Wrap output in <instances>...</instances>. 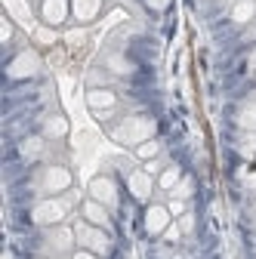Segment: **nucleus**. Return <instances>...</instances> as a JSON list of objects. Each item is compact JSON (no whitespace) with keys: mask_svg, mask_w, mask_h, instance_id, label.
I'll use <instances>...</instances> for the list:
<instances>
[{"mask_svg":"<svg viewBox=\"0 0 256 259\" xmlns=\"http://www.w3.org/2000/svg\"><path fill=\"white\" fill-rule=\"evenodd\" d=\"M74 238H77V247L93 250V253H99V256H108V250H111V235H108V229L90 225L87 219H77V222H74Z\"/></svg>","mask_w":256,"mask_h":259,"instance_id":"7ed1b4c3","label":"nucleus"},{"mask_svg":"<svg viewBox=\"0 0 256 259\" xmlns=\"http://www.w3.org/2000/svg\"><path fill=\"white\" fill-rule=\"evenodd\" d=\"M37 16L40 25L47 28H62L71 16V0H40L37 4Z\"/></svg>","mask_w":256,"mask_h":259,"instance_id":"39448f33","label":"nucleus"},{"mask_svg":"<svg viewBox=\"0 0 256 259\" xmlns=\"http://www.w3.org/2000/svg\"><path fill=\"white\" fill-rule=\"evenodd\" d=\"M133 154L142 160V164H148V160H157L161 157V142H157L154 136L151 139H145V142H139L136 148H133Z\"/></svg>","mask_w":256,"mask_h":259,"instance_id":"2eb2a0df","label":"nucleus"},{"mask_svg":"<svg viewBox=\"0 0 256 259\" xmlns=\"http://www.w3.org/2000/svg\"><path fill=\"white\" fill-rule=\"evenodd\" d=\"M253 74H256V71H253Z\"/></svg>","mask_w":256,"mask_h":259,"instance_id":"c756f323","label":"nucleus"},{"mask_svg":"<svg viewBox=\"0 0 256 259\" xmlns=\"http://www.w3.org/2000/svg\"><path fill=\"white\" fill-rule=\"evenodd\" d=\"M80 219H87L90 225H99V229H111V207L99 204L96 198H83V204H80Z\"/></svg>","mask_w":256,"mask_h":259,"instance_id":"9d476101","label":"nucleus"},{"mask_svg":"<svg viewBox=\"0 0 256 259\" xmlns=\"http://www.w3.org/2000/svg\"><path fill=\"white\" fill-rule=\"evenodd\" d=\"M37 65H40V59H37V53H31V50H25V53H19L13 62H10V77H31L37 71Z\"/></svg>","mask_w":256,"mask_h":259,"instance_id":"9b49d317","label":"nucleus"},{"mask_svg":"<svg viewBox=\"0 0 256 259\" xmlns=\"http://www.w3.org/2000/svg\"><path fill=\"white\" fill-rule=\"evenodd\" d=\"M145 4H148L151 10H164V7L170 4V0H145Z\"/></svg>","mask_w":256,"mask_h":259,"instance_id":"393cba45","label":"nucleus"},{"mask_svg":"<svg viewBox=\"0 0 256 259\" xmlns=\"http://www.w3.org/2000/svg\"><path fill=\"white\" fill-rule=\"evenodd\" d=\"M185 176H182V170L176 167V164H170V167H164L161 173H157V191H164V194H173L176 188H179V182H182Z\"/></svg>","mask_w":256,"mask_h":259,"instance_id":"ddd939ff","label":"nucleus"},{"mask_svg":"<svg viewBox=\"0 0 256 259\" xmlns=\"http://www.w3.org/2000/svg\"><path fill=\"white\" fill-rule=\"evenodd\" d=\"M71 185H74V176H71L68 167H62V164H50V167H44V173H40V191L47 194V198L68 194Z\"/></svg>","mask_w":256,"mask_h":259,"instance_id":"20e7f679","label":"nucleus"},{"mask_svg":"<svg viewBox=\"0 0 256 259\" xmlns=\"http://www.w3.org/2000/svg\"><path fill=\"white\" fill-rule=\"evenodd\" d=\"M238 123L247 130V133H256V102H247L238 114Z\"/></svg>","mask_w":256,"mask_h":259,"instance_id":"f3484780","label":"nucleus"},{"mask_svg":"<svg viewBox=\"0 0 256 259\" xmlns=\"http://www.w3.org/2000/svg\"><path fill=\"white\" fill-rule=\"evenodd\" d=\"M68 259H102V256H99V253H93V250H83V247H77V250H74Z\"/></svg>","mask_w":256,"mask_h":259,"instance_id":"412c9836","label":"nucleus"},{"mask_svg":"<svg viewBox=\"0 0 256 259\" xmlns=\"http://www.w3.org/2000/svg\"><path fill=\"white\" fill-rule=\"evenodd\" d=\"M170 222H173V216H170L167 204H157V201L145 204V235L148 238H161L170 229Z\"/></svg>","mask_w":256,"mask_h":259,"instance_id":"0eeeda50","label":"nucleus"},{"mask_svg":"<svg viewBox=\"0 0 256 259\" xmlns=\"http://www.w3.org/2000/svg\"><path fill=\"white\" fill-rule=\"evenodd\" d=\"M37 259H47V256H37Z\"/></svg>","mask_w":256,"mask_h":259,"instance_id":"cd10ccee","label":"nucleus"},{"mask_svg":"<svg viewBox=\"0 0 256 259\" xmlns=\"http://www.w3.org/2000/svg\"><path fill=\"white\" fill-rule=\"evenodd\" d=\"M102 10V0H71V16L77 22H93Z\"/></svg>","mask_w":256,"mask_h":259,"instance_id":"4468645a","label":"nucleus"},{"mask_svg":"<svg viewBox=\"0 0 256 259\" xmlns=\"http://www.w3.org/2000/svg\"><path fill=\"white\" fill-rule=\"evenodd\" d=\"M253 25H256V22H253Z\"/></svg>","mask_w":256,"mask_h":259,"instance_id":"c85d7f7f","label":"nucleus"},{"mask_svg":"<svg viewBox=\"0 0 256 259\" xmlns=\"http://www.w3.org/2000/svg\"><path fill=\"white\" fill-rule=\"evenodd\" d=\"M164 204H167V210H170V216H173V219H179V216H185V213H188V201H185V198H176V194H170Z\"/></svg>","mask_w":256,"mask_h":259,"instance_id":"a211bd4d","label":"nucleus"},{"mask_svg":"<svg viewBox=\"0 0 256 259\" xmlns=\"http://www.w3.org/2000/svg\"><path fill=\"white\" fill-rule=\"evenodd\" d=\"M164 238H167V241H179V238H182V229H179V222H176V219L170 222V229L164 232Z\"/></svg>","mask_w":256,"mask_h":259,"instance_id":"aec40b11","label":"nucleus"},{"mask_svg":"<svg viewBox=\"0 0 256 259\" xmlns=\"http://www.w3.org/2000/svg\"><path fill=\"white\" fill-rule=\"evenodd\" d=\"M71 210V198L68 194H59V198H44L40 204H34L31 210V222L44 225V229H53V225H62Z\"/></svg>","mask_w":256,"mask_h":259,"instance_id":"f257e3e1","label":"nucleus"},{"mask_svg":"<svg viewBox=\"0 0 256 259\" xmlns=\"http://www.w3.org/2000/svg\"><path fill=\"white\" fill-rule=\"evenodd\" d=\"M44 133H47L50 139H62V136L68 133V120H65V117H59V114L50 117V120L44 123Z\"/></svg>","mask_w":256,"mask_h":259,"instance_id":"dca6fc26","label":"nucleus"},{"mask_svg":"<svg viewBox=\"0 0 256 259\" xmlns=\"http://www.w3.org/2000/svg\"><path fill=\"white\" fill-rule=\"evenodd\" d=\"M87 198H96L105 207H117V182L111 176H93L90 179V188H87Z\"/></svg>","mask_w":256,"mask_h":259,"instance_id":"6e6552de","label":"nucleus"},{"mask_svg":"<svg viewBox=\"0 0 256 259\" xmlns=\"http://www.w3.org/2000/svg\"><path fill=\"white\" fill-rule=\"evenodd\" d=\"M250 68L256 71V50H253V56H250Z\"/></svg>","mask_w":256,"mask_h":259,"instance_id":"a878e982","label":"nucleus"},{"mask_svg":"<svg viewBox=\"0 0 256 259\" xmlns=\"http://www.w3.org/2000/svg\"><path fill=\"white\" fill-rule=\"evenodd\" d=\"M0 25H4V47H10V44H13V37H16V25H13V19H10V16L0 19Z\"/></svg>","mask_w":256,"mask_h":259,"instance_id":"6ab92c4d","label":"nucleus"},{"mask_svg":"<svg viewBox=\"0 0 256 259\" xmlns=\"http://www.w3.org/2000/svg\"><path fill=\"white\" fill-rule=\"evenodd\" d=\"M173 194H176V198H185V201H188V198H191V182H188V179H182V182H179V188H176Z\"/></svg>","mask_w":256,"mask_h":259,"instance_id":"4be33fe9","label":"nucleus"},{"mask_svg":"<svg viewBox=\"0 0 256 259\" xmlns=\"http://www.w3.org/2000/svg\"><path fill=\"white\" fill-rule=\"evenodd\" d=\"M142 170H145V173H151V176H157L164 167H161V160H148V164H142Z\"/></svg>","mask_w":256,"mask_h":259,"instance_id":"b1692460","label":"nucleus"},{"mask_svg":"<svg viewBox=\"0 0 256 259\" xmlns=\"http://www.w3.org/2000/svg\"><path fill=\"white\" fill-rule=\"evenodd\" d=\"M111 136H114L117 142H123V145H133V148H136L139 142H145V139H151V136H154V120H151L148 114L123 117V123L111 130Z\"/></svg>","mask_w":256,"mask_h":259,"instance_id":"f03ea898","label":"nucleus"},{"mask_svg":"<svg viewBox=\"0 0 256 259\" xmlns=\"http://www.w3.org/2000/svg\"><path fill=\"white\" fill-rule=\"evenodd\" d=\"M250 216H253V225H256V201H253V207H250Z\"/></svg>","mask_w":256,"mask_h":259,"instance_id":"bb28decb","label":"nucleus"},{"mask_svg":"<svg viewBox=\"0 0 256 259\" xmlns=\"http://www.w3.org/2000/svg\"><path fill=\"white\" fill-rule=\"evenodd\" d=\"M229 19L235 25H253L256 22V0H235L229 10Z\"/></svg>","mask_w":256,"mask_h":259,"instance_id":"f8f14e48","label":"nucleus"},{"mask_svg":"<svg viewBox=\"0 0 256 259\" xmlns=\"http://www.w3.org/2000/svg\"><path fill=\"white\" fill-rule=\"evenodd\" d=\"M154 188H157V179H154L151 173H145L142 167H136V170H130V173H126V191H130L136 201H142V204H151V194H154Z\"/></svg>","mask_w":256,"mask_h":259,"instance_id":"423d86ee","label":"nucleus"},{"mask_svg":"<svg viewBox=\"0 0 256 259\" xmlns=\"http://www.w3.org/2000/svg\"><path fill=\"white\" fill-rule=\"evenodd\" d=\"M117 102H120L117 93L108 90V87H93V90H87V105H90L93 114H99V117H105V111H114Z\"/></svg>","mask_w":256,"mask_h":259,"instance_id":"1a4fd4ad","label":"nucleus"},{"mask_svg":"<svg viewBox=\"0 0 256 259\" xmlns=\"http://www.w3.org/2000/svg\"><path fill=\"white\" fill-rule=\"evenodd\" d=\"M179 229H182V232H191V229H195V216H191V213L179 216Z\"/></svg>","mask_w":256,"mask_h":259,"instance_id":"5701e85b","label":"nucleus"}]
</instances>
